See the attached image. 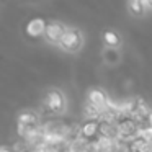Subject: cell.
<instances>
[{"label":"cell","mask_w":152,"mask_h":152,"mask_svg":"<svg viewBox=\"0 0 152 152\" xmlns=\"http://www.w3.org/2000/svg\"><path fill=\"white\" fill-rule=\"evenodd\" d=\"M44 108L49 115L54 116H61L67 108V102H66V95L62 93V90L59 88H51L46 92L44 95Z\"/></svg>","instance_id":"obj_1"},{"label":"cell","mask_w":152,"mask_h":152,"mask_svg":"<svg viewBox=\"0 0 152 152\" xmlns=\"http://www.w3.org/2000/svg\"><path fill=\"white\" fill-rule=\"evenodd\" d=\"M83 46V33L75 26H67L62 39L59 43V48L66 53H77Z\"/></svg>","instance_id":"obj_2"},{"label":"cell","mask_w":152,"mask_h":152,"mask_svg":"<svg viewBox=\"0 0 152 152\" xmlns=\"http://www.w3.org/2000/svg\"><path fill=\"white\" fill-rule=\"evenodd\" d=\"M67 26L62 23V21H57V20H49L48 21V26H46V34H44V38H46V41L49 44H56V46H59L61 39H62L64 33H66Z\"/></svg>","instance_id":"obj_3"},{"label":"cell","mask_w":152,"mask_h":152,"mask_svg":"<svg viewBox=\"0 0 152 152\" xmlns=\"http://www.w3.org/2000/svg\"><path fill=\"white\" fill-rule=\"evenodd\" d=\"M85 102L90 103L92 106H95L96 110H100L102 115H103V111L110 106V103H111V102H110V98L106 96V93L103 92L102 88H96V87H93V88L88 90Z\"/></svg>","instance_id":"obj_4"},{"label":"cell","mask_w":152,"mask_h":152,"mask_svg":"<svg viewBox=\"0 0 152 152\" xmlns=\"http://www.w3.org/2000/svg\"><path fill=\"white\" fill-rule=\"evenodd\" d=\"M17 124L28 129H39L43 123H41V118L36 111H33V110H21L17 115Z\"/></svg>","instance_id":"obj_5"},{"label":"cell","mask_w":152,"mask_h":152,"mask_svg":"<svg viewBox=\"0 0 152 152\" xmlns=\"http://www.w3.org/2000/svg\"><path fill=\"white\" fill-rule=\"evenodd\" d=\"M46 26H48V21L43 20V18L36 17V18H31L30 21L26 23L25 26V33H26L28 38L31 39H39L46 34Z\"/></svg>","instance_id":"obj_6"},{"label":"cell","mask_w":152,"mask_h":152,"mask_svg":"<svg viewBox=\"0 0 152 152\" xmlns=\"http://www.w3.org/2000/svg\"><path fill=\"white\" fill-rule=\"evenodd\" d=\"M100 137L98 121H83L80 124V139L87 142H93Z\"/></svg>","instance_id":"obj_7"},{"label":"cell","mask_w":152,"mask_h":152,"mask_svg":"<svg viewBox=\"0 0 152 152\" xmlns=\"http://www.w3.org/2000/svg\"><path fill=\"white\" fill-rule=\"evenodd\" d=\"M98 129H100V136L108 139H118L119 131H118V124L111 121H105V119H100L98 121Z\"/></svg>","instance_id":"obj_8"},{"label":"cell","mask_w":152,"mask_h":152,"mask_svg":"<svg viewBox=\"0 0 152 152\" xmlns=\"http://www.w3.org/2000/svg\"><path fill=\"white\" fill-rule=\"evenodd\" d=\"M126 8H128V12L132 15V17H144L145 13H147V8H145L144 5V0H129L128 4H126Z\"/></svg>","instance_id":"obj_9"},{"label":"cell","mask_w":152,"mask_h":152,"mask_svg":"<svg viewBox=\"0 0 152 152\" xmlns=\"http://www.w3.org/2000/svg\"><path fill=\"white\" fill-rule=\"evenodd\" d=\"M103 43H105L106 48H113V49H116V48L121 44V36H119L116 31H113V30H106L105 33H103Z\"/></svg>","instance_id":"obj_10"},{"label":"cell","mask_w":152,"mask_h":152,"mask_svg":"<svg viewBox=\"0 0 152 152\" xmlns=\"http://www.w3.org/2000/svg\"><path fill=\"white\" fill-rule=\"evenodd\" d=\"M102 57H103V61H105L106 64H110V66H116V64L119 62V59H121V54H119L118 49L105 48V49H103Z\"/></svg>","instance_id":"obj_11"},{"label":"cell","mask_w":152,"mask_h":152,"mask_svg":"<svg viewBox=\"0 0 152 152\" xmlns=\"http://www.w3.org/2000/svg\"><path fill=\"white\" fill-rule=\"evenodd\" d=\"M139 124V131H147V129H152V113H149L145 118H142Z\"/></svg>","instance_id":"obj_12"},{"label":"cell","mask_w":152,"mask_h":152,"mask_svg":"<svg viewBox=\"0 0 152 152\" xmlns=\"http://www.w3.org/2000/svg\"><path fill=\"white\" fill-rule=\"evenodd\" d=\"M0 152H15V151H13L12 147H7V145H2V147H0Z\"/></svg>","instance_id":"obj_13"},{"label":"cell","mask_w":152,"mask_h":152,"mask_svg":"<svg viewBox=\"0 0 152 152\" xmlns=\"http://www.w3.org/2000/svg\"><path fill=\"white\" fill-rule=\"evenodd\" d=\"M151 4H152V2H151Z\"/></svg>","instance_id":"obj_14"}]
</instances>
